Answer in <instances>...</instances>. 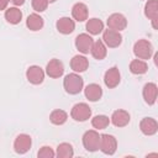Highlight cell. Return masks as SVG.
<instances>
[{
    "mask_svg": "<svg viewBox=\"0 0 158 158\" xmlns=\"http://www.w3.org/2000/svg\"><path fill=\"white\" fill-rule=\"evenodd\" d=\"M56 156L58 158H72L74 156V149L73 146L68 142H62L57 146L56 149Z\"/></svg>",
    "mask_w": 158,
    "mask_h": 158,
    "instance_id": "obj_26",
    "label": "cell"
},
{
    "mask_svg": "<svg viewBox=\"0 0 158 158\" xmlns=\"http://www.w3.org/2000/svg\"><path fill=\"white\" fill-rule=\"evenodd\" d=\"M70 116L77 122H85L91 117V107L85 102H78L72 107Z\"/></svg>",
    "mask_w": 158,
    "mask_h": 158,
    "instance_id": "obj_3",
    "label": "cell"
},
{
    "mask_svg": "<svg viewBox=\"0 0 158 158\" xmlns=\"http://www.w3.org/2000/svg\"><path fill=\"white\" fill-rule=\"evenodd\" d=\"M93 43H94V40H93L91 35H89V33H79L74 41L75 48L81 54H89Z\"/></svg>",
    "mask_w": 158,
    "mask_h": 158,
    "instance_id": "obj_6",
    "label": "cell"
},
{
    "mask_svg": "<svg viewBox=\"0 0 158 158\" xmlns=\"http://www.w3.org/2000/svg\"><path fill=\"white\" fill-rule=\"evenodd\" d=\"M139 130L144 136H153L158 132V122L153 117H143L139 121Z\"/></svg>",
    "mask_w": 158,
    "mask_h": 158,
    "instance_id": "obj_15",
    "label": "cell"
},
{
    "mask_svg": "<svg viewBox=\"0 0 158 158\" xmlns=\"http://www.w3.org/2000/svg\"><path fill=\"white\" fill-rule=\"evenodd\" d=\"M144 16L149 20L158 19V0H148L144 5Z\"/></svg>",
    "mask_w": 158,
    "mask_h": 158,
    "instance_id": "obj_27",
    "label": "cell"
},
{
    "mask_svg": "<svg viewBox=\"0 0 158 158\" xmlns=\"http://www.w3.org/2000/svg\"><path fill=\"white\" fill-rule=\"evenodd\" d=\"M11 4H14L15 6H22L25 4V0H9Z\"/></svg>",
    "mask_w": 158,
    "mask_h": 158,
    "instance_id": "obj_32",
    "label": "cell"
},
{
    "mask_svg": "<svg viewBox=\"0 0 158 158\" xmlns=\"http://www.w3.org/2000/svg\"><path fill=\"white\" fill-rule=\"evenodd\" d=\"M70 68L74 73H83L89 68V60L83 54H77L70 59Z\"/></svg>",
    "mask_w": 158,
    "mask_h": 158,
    "instance_id": "obj_19",
    "label": "cell"
},
{
    "mask_svg": "<svg viewBox=\"0 0 158 158\" xmlns=\"http://www.w3.org/2000/svg\"><path fill=\"white\" fill-rule=\"evenodd\" d=\"M121 81V74L117 67H111L109 68L105 74H104V84L109 88V89H114L116 88Z\"/></svg>",
    "mask_w": 158,
    "mask_h": 158,
    "instance_id": "obj_12",
    "label": "cell"
},
{
    "mask_svg": "<svg viewBox=\"0 0 158 158\" xmlns=\"http://www.w3.org/2000/svg\"><path fill=\"white\" fill-rule=\"evenodd\" d=\"M44 70L40 65H31L26 70V79L32 84V85H40L44 80Z\"/></svg>",
    "mask_w": 158,
    "mask_h": 158,
    "instance_id": "obj_11",
    "label": "cell"
},
{
    "mask_svg": "<svg viewBox=\"0 0 158 158\" xmlns=\"http://www.w3.org/2000/svg\"><path fill=\"white\" fill-rule=\"evenodd\" d=\"M142 96L144 99V102L149 106L154 105L158 98V86L156 83H147L144 84L142 89Z\"/></svg>",
    "mask_w": 158,
    "mask_h": 158,
    "instance_id": "obj_13",
    "label": "cell"
},
{
    "mask_svg": "<svg viewBox=\"0 0 158 158\" xmlns=\"http://www.w3.org/2000/svg\"><path fill=\"white\" fill-rule=\"evenodd\" d=\"M106 25H107V28L121 32L122 30H125L127 27V19L125 15H122L120 12H115L107 17Z\"/></svg>",
    "mask_w": 158,
    "mask_h": 158,
    "instance_id": "obj_9",
    "label": "cell"
},
{
    "mask_svg": "<svg viewBox=\"0 0 158 158\" xmlns=\"http://www.w3.org/2000/svg\"><path fill=\"white\" fill-rule=\"evenodd\" d=\"M32 146V138L27 133H20L14 141V151L17 154H26Z\"/></svg>",
    "mask_w": 158,
    "mask_h": 158,
    "instance_id": "obj_7",
    "label": "cell"
},
{
    "mask_svg": "<svg viewBox=\"0 0 158 158\" xmlns=\"http://www.w3.org/2000/svg\"><path fill=\"white\" fill-rule=\"evenodd\" d=\"M99 149L107 156H112L115 154L116 149H117V139L115 136L109 135V133H104L100 135V146Z\"/></svg>",
    "mask_w": 158,
    "mask_h": 158,
    "instance_id": "obj_5",
    "label": "cell"
},
{
    "mask_svg": "<svg viewBox=\"0 0 158 158\" xmlns=\"http://www.w3.org/2000/svg\"><path fill=\"white\" fill-rule=\"evenodd\" d=\"M5 20L10 23V25H17L21 22L22 20V11L17 7V6H12V7H7L5 10Z\"/></svg>",
    "mask_w": 158,
    "mask_h": 158,
    "instance_id": "obj_21",
    "label": "cell"
},
{
    "mask_svg": "<svg viewBox=\"0 0 158 158\" xmlns=\"http://www.w3.org/2000/svg\"><path fill=\"white\" fill-rule=\"evenodd\" d=\"M83 90H84L85 98H86L89 101H91V102L99 101V100L101 99V96H102V89H101V86H100L99 84H96V83H90V84H88V85L85 86V89H83Z\"/></svg>",
    "mask_w": 158,
    "mask_h": 158,
    "instance_id": "obj_17",
    "label": "cell"
},
{
    "mask_svg": "<svg viewBox=\"0 0 158 158\" xmlns=\"http://www.w3.org/2000/svg\"><path fill=\"white\" fill-rule=\"evenodd\" d=\"M67 120H68V114L62 109H56L49 114V121L56 126L64 125Z\"/></svg>",
    "mask_w": 158,
    "mask_h": 158,
    "instance_id": "obj_25",
    "label": "cell"
},
{
    "mask_svg": "<svg viewBox=\"0 0 158 158\" xmlns=\"http://www.w3.org/2000/svg\"><path fill=\"white\" fill-rule=\"evenodd\" d=\"M133 54L136 56V58L142 59V60H147L152 57L153 54V46L148 40L141 38L138 40L135 44H133Z\"/></svg>",
    "mask_w": 158,
    "mask_h": 158,
    "instance_id": "obj_2",
    "label": "cell"
},
{
    "mask_svg": "<svg viewBox=\"0 0 158 158\" xmlns=\"http://www.w3.org/2000/svg\"><path fill=\"white\" fill-rule=\"evenodd\" d=\"M130 120H131V116H130L128 111L117 109L112 112V115L110 117V123H112L116 127H125L130 123Z\"/></svg>",
    "mask_w": 158,
    "mask_h": 158,
    "instance_id": "obj_14",
    "label": "cell"
},
{
    "mask_svg": "<svg viewBox=\"0 0 158 158\" xmlns=\"http://www.w3.org/2000/svg\"><path fill=\"white\" fill-rule=\"evenodd\" d=\"M85 28H86L89 35L96 36V35H99V33H101L104 31V22L98 17H91V19H89L86 21Z\"/></svg>",
    "mask_w": 158,
    "mask_h": 158,
    "instance_id": "obj_22",
    "label": "cell"
},
{
    "mask_svg": "<svg viewBox=\"0 0 158 158\" xmlns=\"http://www.w3.org/2000/svg\"><path fill=\"white\" fill-rule=\"evenodd\" d=\"M9 5V0H0V11L6 10Z\"/></svg>",
    "mask_w": 158,
    "mask_h": 158,
    "instance_id": "obj_31",
    "label": "cell"
},
{
    "mask_svg": "<svg viewBox=\"0 0 158 158\" xmlns=\"http://www.w3.org/2000/svg\"><path fill=\"white\" fill-rule=\"evenodd\" d=\"M37 157L38 158H54L56 157V152L52 149V147L49 146H43L40 148V151L37 152Z\"/></svg>",
    "mask_w": 158,
    "mask_h": 158,
    "instance_id": "obj_29",
    "label": "cell"
},
{
    "mask_svg": "<svg viewBox=\"0 0 158 158\" xmlns=\"http://www.w3.org/2000/svg\"><path fill=\"white\" fill-rule=\"evenodd\" d=\"M63 88L69 95H77L84 89V79L78 73L67 74L63 79Z\"/></svg>",
    "mask_w": 158,
    "mask_h": 158,
    "instance_id": "obj_1",
    "label": "cell"
},
{
    "mask_svg": "<svg viewBox=\"0 0 158 158\" xmlns=\"http://www.w3.org/2000/svg\"><path fill=\"white\" fill-rule=\"evenodd\" d=\"M72 16H73L74 21H78V22L86 21L88 16H89L88 6L84 2H75L72 7Z\"/></svg>",
    "mask_w": 158,
    "mask_h": 158,
    "instance_id": "obj_18",
    "label": "cell"
},
{
    "mask_svg": "<svg viewBox=\"0 0 158 158\" xmlns=\"http://www.w3.org/2000/svg\"><path fill=\"white\" fill-rule=\"evenodd\" d=\"M90 54L98 59V60H102L106 54H107V49H106V46L104 44L102 40H98V41H94L93 46H91V49H90Z\"/></svg>",
    "mask_w": 158,
    "mask_h": 158,
    "instance_id": "obj_23",
    "label": "cell"
},
{
    "mask_svg": "<svg viewBox=\"0 0 158 158\" xmlns=\"http://www.w3.org/2000/svg\"><path fill=\"white\" fill-rule=\"evenodd\" d=\"M83 146L88 152H96L99 151V146H100V135L96 130H89L86 131L83 137Z\"/></svg>",
    "mask_w": 158,
    "mask_h": 158,
    "instance_id": "obj_4",
    "label": "cell"
},
{
    "mask_svg": "<svg viewBox=\"0 0 158 158\" xmlns=\"http://www.w3.org/2000/svg\"><path fill=\"white\" fill-rule=\"evenodd\" d=\"M44 73L49 78H53V79L60 78L64 74V64H63V62L57 59V58L51 59L46 65V72Z\"/></svg>",
    "mask_w": 158,
    "mask_h": 158,
    "instance_id": "obj_10",
    "label": "cell"
},
{
    "mask_svg": "<svg viewBox=\"0 0 158 158\" xmlns=\"http://www.w3.org/2000/svg\"><path fill=\"white\" fill-rule=\"evenodd\" d=\"M102 42L109 48H117L122 43V35L118 31L114 30H104L102 31Z\"/></svg>",
    "mask_w": 158,
    "mask_h": 158,
    "instance_id": "obj_8",
    "label": "cell"
},
{
    "mask_svg": "<svg viewBox=\"0 0 158 158\" xmlns=\"http://www.w3.org/2000/svg\"><path fill=\"white\" fill-rule=\"evenodd\" d=\"M47 1H48V2H49V4H53V2H56V1H57V0H47Z\"/></svg>",
    "mask_w": 158,
    "mask_h": 158,
    "instance_id": "obj_33",
    "label": "cell"
},
{
    "mask_svg": "<svg viewBox=\"0 0 158 158\" xmlns=\"http://www.w3.org/2000/svg\"><path fill=\"white\" fill-rule=\"evenodd\" d=\"M130 72L135 75H142L148 72V64L142 59H132L130 63Z\"/></svg>",
    "mask_w": 158,
    "mask_h": 158,
    "instance_id": "obj_24",
    "label": "cell"
},
{
    "mask_svg": "<svg viewBox=\"0 0 158 158\" xmlns=\"http://www.w3.org/2000/svg\"><path fill=\"white\" fill-rule=\"evenodd\" d=\"M26 26L30 31H40L44 26V20L37 12L30 14L26 19Z\"/></svg>",
    "mask_w": 158,
    "mask_h": 158,
    "instance_id": "obj_20",
    "label": "cell"
},
{
    "mask_svg": "<svg viewBox=\"0 0 158 158\" xmlns=\"http://www.w3.org/2000/svg\"><path fill=\"white\" fill-rule=\"evenodd\" d=\"M48 1L47 0H31V5H32V9L36 11V12H43L47 10L48 7Z\"/></svg>",
    "mask_w": 158,
    "mask_h": 158,
    "instance_id": "obj_30",
    "label": "cell"
},
{
    "mask_svg": "<svg viewBox=\"0 0 158 158\" xmlns=\"http://www.w3.org/2000/svg\"><path fill=\"white\" fill-rule=\"evenodd\" d=\"M110 125V118L106 115H96L91 118V126L96 130H105Z\"/></svg>",
    "mask_w": 158,
    "mask_h": 158,
    "instance_id": "obj_28",
    "label": "cell"
},
{
    "mask_svg": "<svg viewBox=\"0 0 158 158\" xmlns=\"http://www.w3.org/2000/svg\"><path fill=\"white\" fill-rule=\"evenodd\" d=\"M56 28L62 35H70L75 30V21L67 16L60 17L56 22Z\"/></svg>",
    "mask_w": 158,
    "mask_h": 158,
    "instance_id": "obj_16",
    "label": "cell"
}]
</instances>
